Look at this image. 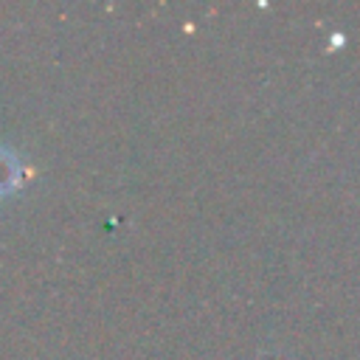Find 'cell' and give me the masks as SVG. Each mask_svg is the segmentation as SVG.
I'll return each instance as SVG.
<instances>
[{
    "label": "cell",
    "mask_w": 360,
    "mask_h": 360,
    "mask_svg": "<svg viewBox=\"0 0 360 360\" xmlns=\"http://www.w3.org/2000/svg\"><path fill=\"white\" fill-rule=\"evenodd\" d=\"M17 177H20L17 158L8 149H0V197L17 186Z\"/></svg>",
    "instance_id": "6da1fadb"
}]
</instances>
